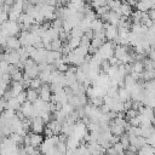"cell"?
Instances as JSON below:
<instances>
[{
    "mask_svg": "<svg viewBox=\"0 0 155 155\" xmlns=\"http://www.w3.org/2000/svg\"><path fill=\"white\" fill-rule=\"evenodd\" d=\"M71 2L73 4H84L85 0H71Z\"/></svg>",
    "mask_w": 155,
    "mask_h": 155,
    "instance_id": "4316f807",
    "label": "cell"
},
{
    "mask_svg": "<svg viewBox=\"0 0 155 155\" xmlns=\"http://www.w3.org/2000/svg\"><path fill=\"white\" fill-rule=\"evenodd\" d=\"M138 155H155V147L147 144L145 147H143L138 150Z\"/></svg>",
    "mask_w": 155,
    "mask_h": 155,
    "instance_id": "8fae6325",
    "label": "cell"
},
{
    "mask_svg": "<svg viewBox=\"0 0 155 155\" xmlns=\"http://www.w3.org/2000/svg\"><path fill=\"white\" fill-rule=\"evenodd\" d=\"M125 131H126V127L124 125H120V124H116L114 120L110 122V132L113 136H116V137H121L122 134H125Z\"/></svg>",
    "mask_w": 155,
    "mask_h": 155,
    "instance_id": "5b68a950",
    "label": "cell"
},
{
    "mask_svg": "<svg viewBox=\"0 0 155 155\" xmlns=\"http://www.w3.org/2000/svg\"><path fill=\"white\" fill-rule=\"evenodd\" d=\"M17 99L23 104V103H25L27 102V91H23V92H21L18 96H17Z\"/></svg>",
    "mask_w": 155,
    "mask_h": 155,
    "instance_id": "44dd1931",
    "label": "cell"
},
{
    "mask_svg": "<svg viewBox=\"0 0 155 155\" xmlns=\"http://www.w3.org/2000/svg\"><path fill=\"white\" fill-rule=\"evenodd\" d=\"M45 125L46 124L44 122V120L40 116L34 117L30 121V131L34 133H42L45 131Z\"/></svg>",
    "mask_w": 155,
    "mask_h": 155,
    "instance_id": "3957f363",
    "label": "cell"
},
{
    "mask_svg": "<svg viewBox=\"0 0 155 155\" xmlns=\"http://www.w3.org/2000/svg\"><path fill=\"white\" fill-rule=\"evenodd\" d=\"M149 16H150V19H153L154 23H155V8H151L149 11Z\"/></svg>",
    "mask_w": 155,
    "mask_h": 155,
    "instance_id": "d4e9b609",
    "label": "cell"
},
{
    "mask_svg": "<svg viewBox=\"0 0 155 155\" xmlns=\"http://www.w3.org/2000/svg\"><path fill=\"white\" fill-rule=\"evenodd\" d=\"M38 155H42V154H41V153H39V154H38Z\"/></svg>",
    "mask_w": 155,
    "mask_h": 155,
    "instance_id": "83f0119b",
    "label": "cell"
},
{
    "mask_svg": "<svg viewBox=\"0 0 155 155\" xmlns=\"http://www.w3.org/2000/svg\"><path fill=\"white\" fill-rule=\"evenodd\" d=\"M42 85H44V82L41 81V79L40 78H35V79H31L30 85H29V88H34V90H38L39 91Z\"/></svg>",
    "mask_w": 155,
    "mask_h": 155,
    "instance_id": "4fadbf2b",
    "label": "cell"
},
{
    "mask_svg": "<svg viewBox=\"0 0 155 155\" xmlns=\"http://www.w3.org/2000/svg\"><path fill=\"white\" fill-rule=\"evenodd\" d=\"M117 97H119V99H120L122 103H125V102H127V101L131 99V92H130L126 87H120V88H119Z\"/></svg>",
    "mask_w": 155,
    "mask_h": 155,
    "instance_id": "9c48e42d",
    "label": "cell"
},
{
    "mask_svg": "<svg viewBox=\"0 0 155 155\" xmlns=\"http://www.w3.org/2000/svg\"><path fill=\"white\" fill-rule=\"evenodd\" d=\"M85 36H86V38H88L90 40H92V39L94 38V31H93L92 29H88V30H86V31H85Z\"/></svg>",
    "mask_w": 155,
    "mask_h": 155,
    "instance_id": "603a6c76",
    "label": "cell"
},
{
    "mask_svg": "<svg viewBox=\"0 0 155 155\" xmlns=\"http://www.w3.org/2000/svg\"><path fill=\"white\" fill-rule=\"evenodd\" d=\"M114 50H115V46H114V42L111 41H105L103 44L102 47L98 48L97 53L101 56V58L104 61V59H110L111 57H114Z\"/></svg>",
    "mask_w": 155,
    "mask_h": 155,
    "instance_id": "6da1fadb",
    "label": "cell"
},
{
    "mask_svg": "<svg viewBox=\"0 0 155 155\" xmlns=\"http://www.w3.org/2000/svg\"><path fill=\"white\" fill-rule=\"evenodd\" d=\"M23 75H24V74H22V71H21L19 69H17V70L11 75V80H12V81H18V82H21L22 79H23Z\"/></svg>",
    "mask_w": 155,
    "mask_h": 155,
    "instance_id": "2e32d148",
    "label": "cell"
},
{
    "mask_svg": "<svg viewBox=\"0 0 155 155\" xmlns=\"http://www.w3.org/2000/svg\"><path fill=\"white\" fill-rule=\"evenodd\" d=\"M28 134H29V138H30V145H33L35 148H40V145L45 140L44 136L41 133H34V132L28 133Z\"/></svg>",
    "mask_w": 155,
    "mask_h": 155,
    "instance_id": "8992f818",
    "label": "cell"
},
{
    "mask_svg": "<svg viewBox=\"0 0 155 155\" xmlns=\"http://www.w3.org/2000/svg\"><path fill=\"white\" fill-rule=\"evenodd\" d=\"M24 150H25V153L28 155H38L39 154V151L36 150V148L33 147V145H24Z\"/></svg>",
    "mask_w": 155,
    "mask_h": 155,
    "instance_id": "ac0fdd59",
    "label": "cell"
},
{
    "mask_svg": "<svg viewBox=\"0 0 155 155\" xmlns=\"http://www.w3.org/2000/svg\"><path fill=\"white\" fill-rule=\"evenodd\" d=\"M62 47H63V41L61 39H56L51 42V51H62Z\"/></svg>",
    "mask_w": 155,
    "mask_h": 155,
    "instance_id": "5bb4252c",
    "label": "cell"
},
{
    "mask_svg": "<svg viewBox=\"0 0 155 155\" xmlns=\"http://www.w3.org/2000/svg\"><path fill=\"white\" fill-rule=\"evenodd\" d=\"M147 143H148L149 145H151V147H155V132H154L149 138H147Z\"/></svg>",
    "mask_w": 155,
    "mask_h": 155,
    "instance_id": "7402d4cb",
    "label": "cell"
},
{
    "mask_svg": "<svg viewBox=\"0 0 155 155\" xmlns=\"http://www.w3.org/2000/svg\"><path fill=\"white\" fill-rule=\"evenodd\" d=\"M80 46H82V47H85V48L90 50V47H91V40L84 35V36L81 38V41H80Z\"/></svg>",
    "mask_w": 155,
    "mask_h": 155,
    "instance_id": "d6986e66",
    "label": "cell"
},
{
    "mask_svg": "<svg viewBox=\"0 0 155 155\" xmlns=\"http://www.w3.org/2000/svg\"><path fill=\"white\" fill-rule=\"evenodd\" d=\"M8 90L11 91V93H12L13 97H17L21 92L24 91V86H23L21 82H18V81H12L11 85H10V88H8Z\"/></svg>",
    "mask_w": 155,
    "mask_h": 155,
    "instance_id": "52a82bcc",
    "label": "cell"
},
{
    "mask_svg": "<svg viewBox=\"0 0 155 155\" xmlns=\"http://www.w3.org/2000/svg\"><path fill=\"white\" fill-rule=\"evenodd\" d=\"M52 90H51V86L48 84H44L41 86V88L39 90V96L42 101L45 102H51V98H52Z\"/></svg>",
    "mask_w": 155,
    "mask_h": 155,
    "instance_id": "277c9868",
    "label": "cell"
},
{
    "mask_svg": "<svg viewBox=\"0 0 155 155\" xmlns=\"http://www.w3.org/2000/svg\"><path fill=\"white\" fill-rule=\"evenodd\" d=\"M140 130H142V137H144V138H149L155 132V127L153 125H150V126H140Z\"/></svg>",
    "mask_w": 155,
    "mask_h": 155,
    "instance_id": "7c38bea8",
    "label": "cell"
},
{
    "mask_svg": "<svg viewBox=\"0 0 155 155\" xmlns=\"http://www.w3.org/2000/svg\"><path fill=\"white\" fill-rule=\"evenodd\" d=\"M119 142L122 144V147L125 148V150H127V149H128V147L131 145V143H130V137H128V134H127V133L122 134V136L120 137V140H119Z\"/></svg>",
    "mask_w": 155,
    "mask_h": 155,
    "instance_id": "9a60e30c",
    "label": "cell"
},
{
    "mask_svg": "<svg viewBox=\"0 0 155 155\" xmlns=\"http://www.w3.org/2000/svg\"><path fill=\"white\" fill-rule=\"evenodd\" d=\"M39 98H40V96H39V91H38V90L27 88V101H28V102L35 103Z\"/></svg>",
    "mask_w": 155,
    "mask_h": 155,
    "instance_id": "30bf717a",
    "label": "cell"
},
{
    "mask_svg": "<svg viewBox=\"0 0 155 155\" xmlns=\"http://www.w3.org/2000/svg\"><path fill=\"white\" fill-rule=\"evenodd\" d=\"M125 114H126V119L130 121L131 119H133V117H136L139 113L137 111V110H134V109H130V110H127V111H125Z\"/></svg>",
    "mask_w": 155,
    "mask_h": 155,
    "instance_id": "ffe728a7",
    "label": "cell"
},
{
    "mask_svg": "<svg viewBox=\"0 0 155 155\" xmlns=\"http://www.w3.org/2000/svg\"><path fill=\"white\" fill-rule=\"evenodd\" d=\"M126 155H138V153L132 151V150H126Z\"/></svg>",
    "mask_w": 155,
    "mask_h": 155,
    "instance_id": "484cf974",
    "label": "cell"
},
{
    "mask_svg": "<svg viewBox=\"0 0 155 155\" xmlns=\"http://www.w3.org/2000/svg\"><path fill=\"white\" fill-rule=\"evenodd\" d=\"M104 31H105V39H107L108 41L114 42V41L119 38V28H117L116 25H113V24L105 23Z\"/></svg>",
    "mask_w": 155,
    "mask_h": 155,
    "instance_id": "7a4b0ae2",
    "label": "cell"
},
{
    "mask_svg": "<svg viewBox=\"0 0 155 155\" xmlns=\"http://www.w3.org/2000/svg\"><path fill=\"white\" fill-rule=\"evenodd\" d=\"M113 148L115 149V151H116V154H117V155H125V154H126V153H125L126 150H125V148L122 147V144H121L120 142L115 143V144L113 145Z\"/></svg>",
    "mask_w": 155,
    "mask_h": 155,
    "instance_id": "e0dca14e",
    "label": "cell"
},
{
    "mask_svg": "<svg viewBox=\"0 0 155 155\" xmlns=\"http://www.w3.org/2000/svg\"><path fill=\"white\" fill-rule=\"evenodd\" d=\"M148 57H149V59H151L153 62H155V48H151L150 50V52L148 53Z\"/></svg>",
    "mask_w": 155,
    "mask_h": 155,
    "instance_id": "cb8c5ba5",
    "label": "cell"
},
{
    "mask_svg": "<svg viewBox=\"0 0 155 155\" xmlns=\"http://www.w3.org/2000/svg\"><path fill=\"white\" fill-rule=\"evenodd\" d=\"M117 13H120L122 17H130L132 13H133V11H132V6L128 4V2H122V5H121V7H120V10L117 11Z\"/></svg>",
    "mask_w": 155,
    "mask_h": 155,
    "instance_id": "ba28073f",
    "label": "cell"
}]
</instances>
